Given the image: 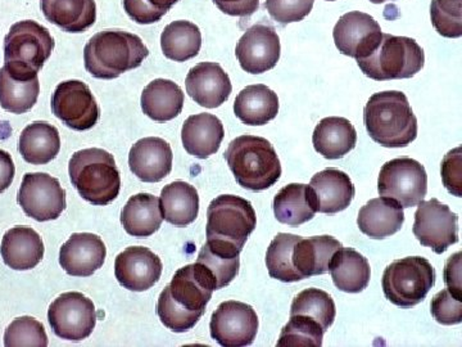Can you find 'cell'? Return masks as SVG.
Masks as SVG:
<instances>
[{
  "label": "cell",
  "instance_id": "6da1fadb",
  "mask_svg": "<svg viewBox=\"0 0 462 347\" xmlns=\"http://www.w3.org/2000/svg\"><path fill=\"white\" fill-rule=\"evenodd\" d=\"M215 287L211 277L199 264L181 267L158 297L157 315L175 333L196 327L206 313Z\"/></svg>",
  "mask_w": 462,
  "mask_h": 347
},
{
  "label": "cell",
  "instance_id": "7a4b0ae2",
  "mask_svg": "<svg viewBox=\"0 0 462 347\" xmlns=\"http://www.w3.org/2000/svg\"><path fill=\"white\" fill-rule=\"evenodd\" d=\"M364 124L374 142L385 148H403L418 138V118L402 91H380L364 108Z\"/></svg>",
  "mask_w": 462,
  "mask_h": 347
},
{
  "label": "cell",
  "instance_id": "3957f363",
  "mask_svg": "<svg viewBox=\"0 0 462 347\" xmlns=\"http://www.w3.org/2000/svg\"><path fill=\"white\" fill-rule=\"evenodd\" d=\"M148 56V48L138 35L106 30L96 33L85 45V69L96 79L112 80L141 67Z\"/></svg>",
  "mask_w": 462,
  "mask_h": 347
},
{
  "label": "cell",
  "instance_id": "277c9868",
  "mask_svg": "<svg viewBox=\"0 0 462 347\" xmlns=\"http://www.w3.org/2000/svg\"><path fill=\"white\" fill-rule=\"evenodd\" d=\"M225 160L240 187L269 190L282 176V164L272 143L263 136H240L225 152Z\"/></svg>",
  "mask_w": 462,
  "mask_h": 347
},
{
  "label": "cell",
  "instance_id": "5b68a950",
  "mask_svg": "<svg viewBox=\"0 0 462 347\" xmlns=\"http://www.w3.org/2000/svg\"><path fill=\"white\" fill-rule=\"evenodd\" d=\"M69 179L81 197L96 206H106L117 199L121 176L115 157L100 148H88L72 155Z\"/></svg>",
  "mask_w": 462,
  "mask_h": 347
},
{
  "label": "cell",
  "instance_id": "8992f818",
  "mask_svg": "<svg viewBox=\"0 0 462 347\" xmlns=\"http://www.w3.org/2000/svg\"><path fill=\"white\" fill-rule=\"evenodd\" d=\"M53 36L35 21H20L5 38V69L17 80L38 76L54 50Z\"/></svg>",
  "mask_w": 462,
  "mask_h": 347
},
{
  "label": "cell",
  "instance_id": "52a82bcc",
  "mask_svg": "<svg viewBox=\"0 0 462 347\" xmlns=\"http://www.w3.org/2000/svg\"><path fill=\"white\" fill-rule=\"evenodd\" d=\"M357 65L373 80H401L421 71L425 54L415 39L383 33L376 50L358 60Z\"/></svg>",
  "mask_w": 462,
  "mask_h": 347
},
{
  "label": "cell",
  "instance_id": "ba28073f",
  "mask_svg": "<svg viewBox=\"0 0 462 347\" xmlns=\"http://www.w3.org/2000/svg\"><path fill=\"white\" fill-rule=\"evenodd\" d=\"M436 270L427 258H400L385 267L383 292L394 305L410 309L425 300L436 285Z\"/></svg>",
  "mask_w": 462,
  "mask_h": 347
},
{
  "label": "cell",
  "instance_id": "9c48e42d",
  "mask_svg": "<svg viewBox=\"0 0 462 347\" xmlns=\"http://www.w3.org/2000/svg\"><path fill=\"white\" fill-rule=\"evenodd\" d=\"M256 225L254 206L239 196H218L207 210V239L224 240L243 249Z\"/></svg>",
  "mask_w": 462,
  "mask_h": 347
},
{
  "label": "cell",
  "instance_id": "30bf717a",
  "mask_svg": "<svg viewBox=\"0 0 462 347\" xmlns=\"http://www.w3.org/2000/svg\"><path fill=\"white\" fill-rule=\"evenodd\" d=\"M378 191L380 196L396 201L403 209L418 206L428 193V174L413 158H394L380 170Z\"/></svg>",
  "mask_w": 462,
  "mask_h": 347
},
{
  "label": "cell",
  "instance_id": "8fae6325",
  "mask_svg": "<svg viewBox=\"0 0 462 347\" xmlns=\"http://www.w3.org/2000/svg\"><path fill=\"white\" fill-rule=\"evenodd\" d=\"M48 321L60 339L83 341L96 328V306L90 298L80 292H66L51 303Z\"/></svg>",
  "mask_w": 462,
  "mask_h": 347
},
{
  "label": "cell",
  "instance_id": "7c38bea8",
  "mask_svg": "<svg viewBox=\"0 0 462 347\" xmlns=\"http://www.w3.org/2000/svg\"><path fill=\"white\" fill-rule=\"evenodd\" d=\"M17 202L33 220H56L66 210V191L48 174L29 173L23 176Z\"/></svg>",
  "mask_w": 462,
  "mask_h": 347
},
{
  "label": "cell",
  "instance_id": "4fadbf2b",
  "mask_svg": "<svg viewBox=\"0 0 462 347\" xmlns=\"http://www.w3.org/2000/svg\"><path fill=\"white\" fill-rule=\"evenodd\" d=\"M412 231L422 246L442 255L458 242V216L437 199L421 201Z\"/></svg>",
  "mask_w": 462,
  "mask_h": 347
},
{
  "label": "cell",
  "instance_id": "5bb4252c",
  "mask_svg": "<svg viewBox=\"0 0 462 347\" xmlns=\"http://www.w3.org/2000/svg\"><path fill=\"white\" fill-rule=\"evenodd\" d=\"M211 337L224 347L249 346L256 340L258 316L254 307L240 301H225L211 316Z\"/></svg>",
  "mask_w": 462,
  "mask_h": 347
},
{
  "label": "cell",
  "instance_id": "9a60e30c",
  "mask_svg": "<svg viewBox=\"0 0 462 347\" xmlns=\"http://www.w3.org/2000/svg\"><path fill=\"white\" fill-rule=\"evenodd\" d=\"M51 111L66 127L78 132L96 127L100 114L89 87L79 80L58 85L51 97Z\"/></svg>",
  "mask_w": 462,
  "mask_h": 347
},
{
  "label": "cell",
  "instance_id": "2e32d148",
  "mask_svg": "<svg viewBox=\"0 0 462 347\" xmlns=\"http://www.w3.org/2000/svg\"><path fill=\"white\" fill-rule=\"evenodd\" d=\"M282 47L278 33L273 26L256 23L243 33L236 54L245 72L260 75L270 71L281 60Z\"/></svg>",
  "mask_w": 462,
  "mask_h": 347
},
{
  "label": "cell",
  "instance_id": "e0dca14e",
  "mask_svg": "<svg viewBox=\"0 0 462 347\" xmlns=\"http://www.w3.org/2000/svg\"><path fill=\"white\" fill-rule=\"evenodd\" d=\"M382 35L375 18L358 11L343 14L333 32L340 53L356 61L370 56L378 47Z\"/></svg>",
  "mask_w": 462,
  "mask_h": 347
},
{
  "label": "cell",
  "instance_id": "ac0fdd59",
  "mask_svg": "<svg viewBox=\"0 0 462 347\" xmlns=\"http://www.w3.org/2000/svg\"><path fill=\"white\" fill-rule=\"evenodd\" d=\"M163 265L153 251L141 246L127 248L115 261V276L124 288L144 292L153 287L161 276Z\"/></svg>",
  "mask_w": 462,
  "mask_h": 347
},
{
  "label": "cell",
  "instance_id": "d6986e66",
  "mask_svg": "<svg viewBox=\"0 0 462 347\" xmlns=\"http://www.w3.org/2000/svg\"><path fill=\"white\" fill-rule=\"evenodd\" d=\"M107 249L93 233H74L60 248V264L69 276L90 277L105 264Z\"/></svg>",
  "mask_w": 462,
  "mask_h": 347
},
{
  "label": "cell",
  "instance_id": "ffe728a7",
  "mask_svg": "<svg viewBox=\"0 0 462 347\" xmlns=\"http://www.w3.org/2000/svg\"><path fill=\"white\" fill-rule=\"evenodd\" d=\"M187 93L206 108H217L229 99L233 85L229 75L218 63L202 62L188 72Z\"/></svg>",
  "mask_w": 462,
  "mask_h": 347
},
{
  "label": "cell",
  "instance_id": "44dd1931",
  "mask_svg": "<svg viewBox=\"0 0 462 347\" xmlns=\"http://www.w3.org/2000/svg\"><path fill=\"white\" fill-rule=\"evenodd\" d=\"M172 158L171 145L165 139L148 136L130 149L129 166L142 182L158 183L171 173Z\"/></svg>",
  "mask_w": 462,
  "mask_h": 347
},
{
  "label": "cell",
  "instance_id": "7402d4cb",
  "mask_svg": "<svg viewBox=\"0 0 462 347\" xmlns=\"http://www.w3.org/2000/svg\"><path fill=\"white\" fill-rule=\"evenodd\" d=\"M315 194L316 206L321 214H338L345 211L355 199V185L345 172L325 169L316 174L310 183Z\"/></svg>",
  "mask_w": 462,
  "mask_h": 347
},
{
  "label": "cell",
  "instance_id": "603a6c76",
  "mask_svg": "<svg viewBox=\"0 0 462 347\" xmlns=\"http://www.w3.org/2000/svg\"><path fill=\"white\" fill-rule=\"evenodd\" d=\"M44 243L38 231L30 227H14L3 236L0 254L14 270H32L44 258Z\"/></svg>",
  "mask_w": 462,
  "mask_h": 347
},
{
  "label": "cell",
  "instance_id": "cb8c5ba5",
  "mask_svg": "<svg viewBox=\"0 0 462 347\" xmlns=\"http://www.w3.org/2000/svg\"><path fill=\"white\" fill-rule=\"evenodd\" d=\"M225 130L220 118L211 114L189 116L182 125L181 141L191 156L206 160L220 149Z\"/></svg>",
  "mask_w": 462,
  "mask_h": 347
},
{
  "label": "cell",
  "instance_id": "d4e9b609",
  "mask_svg": "<svg viewBox=\"0 0 462 347\" xmlns=\"http://www.w3.org/2000/svg\"><path fill=\"white\" fill-rule=\"evenodd\" d=\"M403 223V207L387 197L370 200L358 212V228L365 236L372 239H384L394 236L401 230Z\"/></svg>",
  "mask_w": 462,
  "mask_h": 347
},
{
  "label": "cell",
  "instance_id": "484cf974",
  "mask_svg": "<svg viewBox=\"0 0 462 347\" xmlns=\"http://www.w3.org/2000/svg\"><path fill=\"white\" fill-rule=\"evenodd\" d=\"M312 143L319 155L328 160H339L357 145V132L345 117L322 118L312 134Z\"/></svg>",
  "mask_w": 462,
  "mask_h": 347
},
{
  "label": "cell",
  "instance_id": "4316f807",
  "mask_svg": "<svg viewBox=\"0 0 462 347\" xmlns=\"http://www.w3.org/2000/svg\"><path fill=\"white\" fill-rule=\"evenodd\" d=\"M240 252L242 249L218 239H207L206 245L200 249L197 264L209 274L215 291L226 287L238 276Z\"/></svg>",
  "mask_w": 462,
  "mask_h": 347
},
{
  "label": "cell",
  "instance_id": "83f0119b",
  "mask_svg": "<svg viewBox=\"0 0 462 347\" xmlns=\"http://www.w3.org/2000/svg\"><path fill=\"white\" fill-rule=\"evenodd\" d=\"M342 248V243L331 236L300 239L294 246L291 260L303 279L311 278L329 272L331 258Z\"/></svg>",
  "mask_w": 462,
  "mask_h": 347
},
{
  "label": "cell",
  "instance_id": "f1b7e54d",
  "mask_svg": "<svg viewBox=\"0 0 462 347\" xmlns=\"http://www.w3.org/2000/svg\"><path fill=\"white\" fill-rule=\"evenodd\" d=\"M273 207L279 223L289 227H300L312 220L318 212L311 187L297 183L285 185L273 199Z\"/></svg>",
  "mask_w": 462,
  "mask_h": 347
},
{
  "label": "cell",
  "instance_id": "f546056e",
  "mask_svg": "<svg viewBox=\"0 0 462 347\" xmlns=\"http://www.w3.org/2000/svg\"><path fill=\"white\" fill-rule=\"evenodd\" d=\"M234 114L243 124L263 127L279 114L278 94L263 84L249 85L236 97Z\"/></svg>",
  "mask_w": 462,
  "mask_h": 347
},
{
  "label": "cell",
  "instance_id": "4dcf8cb0",
  "mask_svg": "<svg viewBox=\"0 0 462 347\" xmlns=\"http://www.w3.org/2000/svg\"><path fill=\"white\" fill-rule=\"evenodd\" d=\"M42 11L50 23L63 32H87L97 21L94 0H42Z\"/></svg>",
  "mask_w": 462,
  "mask_h": 347
},
{
  "label": "cell",
  "instance_id": "1f68e13d",
  "mask_svg": "<svg viewBox=\"0 0 462 347\" xmlns=\"http://www.w3.org/2000/svg\"><path fill=\"white\" fill-rule=\"evenodd\" d=\"M329 272L336 287L346 294H360L372 278L369 261L354 249H339L331 258Z\"/></svg>",
  "mask_w": 462,
  "mask_h": 347
},
{
  "label": "cell",
  "instance_id": "d6a6232c",
  "mask_svg": "<svg viewBox=\"0 0 462 347\" xmlns=\"http://www.w3.org/2000/svg\"><path fill=\"white\" fill-rule=\"evenodd\" d=\"M18 151L32 165H47L60 151V138L57 127L47 121L27 125L20 136Z\"/></svg>",
  "mask_w": 462,
  "mask_h": 347
},
{
  "label": "cell",
  "instance_id": "836d02e7",
  "mask_svg": "<svg viewBox=\"0 0 462 347\" xmlns=\"http://www.w3.org/2000/svg\"><path fill=\"white\" fill-rule=\"evenodd\" d=\"M160 199L149 193H139L127 201L121 212V224L130 236L147 239L162 225Z\"/></svg>",
  "mask_w": 462,
  "mask_h": 347
},
{
  "label": "cell",
  "instance_id": "e575fe53",
  "mask_svg": "<svg viewBox=\"0 0 462 347\" xmlns=\"http://www.w3.org/2000/svg\"><path fill=\"white\" fill-rule=\"evenodd\" d=\"M184 108V93L178 84L167 79H156L142 93V109L158 123L173 120Z\"/></svg>",
  "mask_w": 462,
  "mask_h": 347
},
{
  "label": "cell",
  "instance_id": "d590c367",
  "mask_svg": "<svg viewBox=\"0 0 462 347\" xmlns=\"http://www.w3.org/2000/svg\"><path fill=\"white\" fill-rule=\"evenodd\" d=\"M160 206L167 223L188 227L199 218V192L189 183L173 182L161 192Z\"/></svg>",
  "mask_w": 462,
  "mask_h": 347
},
{
  "label": "cell",
  "instance_id": "8d00e7d4",
  "mask_svg": "<svg viewBox=\"0 0 462 347\" xmlns=\"http://www.w3.org/2000/svg\"><path fill=\"white\" fill-rule=\"evenodd\" d=\"M202 33L190 21H173L161 35V48L169 60L185 62L199 54Z\"/></svg>",
  "mask_w": 462,
  "mask_h": 347
},
{
  "label": "cell",
  "instance_id": "74e56055",
  "mask_svg": "<svg viewBox=\"0 0 462 347\" xmlns=\"http://www.w3.org/2000/svg\"><path fill=\"white\" fill-rule=\"evenodd\" d=\"M41 93L39 78L17 80L8 74L5 66L0 69V106L11 114H26L38 102Z\"/></svg>",
  "mask_w": 462,
  "mask_h": 347
},
{
  "label": "cell",
  "instance_id": "f35d334b",
  "mask_svg": "<svg viewBox=\"0 0 462 347\" xmlns=\"http://www.w3.org/2000/svg\"><path fill=\"white\" fill-rule=\"evenodd\" d=\"M302 237L291 233H279L270 243L266 254L267 270L273 279L284 283L302 281V276L294 267L291 255L298 240Z\"/></svg>",
  "mask_w": 462,
  "mask_h": 347
},
{
  "label": "cell",
  "instance_id": "ab89813d",
  "mask_svg": "<svg viewBox=\"0 0 462 347\" xmlns=\"http://www.w3.org/2000/svg\"><path fill=\"white\" fill-rule=\"evenodd\" d=\"M306 315L315 319L327 332L336 321L337 307L333 297L319 288H307L294 297L291 315Z\"/></svg>",
  "mask_w": 462,
  "mask_h": 347
},
{
  "label": "cell",
  "instance_id": "60d3db41",
  "mask_svg": "<svg viewBox=\"0 0 462 347\" xmlns=\"http://www.w3.org/2000/svg\"><path fill=\"white\" fill-rule=\"evenodd\" d=\"M324 333L325 331L315 319L306 315H291L276 346L321 347Z\"/></svg>",
  "mask_w": 462,
  "mask_h": 347
},
{
  "label": "cell",
  "instance_id": "b9f144b4",
  "mask_svg": "<svg viewBox=\"0 0 462 347\" xmlns=\"http://www.w3.org/2000/svg\"><path fill=\"white\" fill-rule=\"evenodd\" d=\"M7 347H47L48 336L44 325L32 316L14 319L5 332Z\"/></svg>",
  "mask_w": 462,
  "mask_h": 347
},
{
  "label": "cell",
  "instance_id": "7bdbcfd3",
  "mask_svg": "<svg viewBox=\"0 0 462 347\" xmlns=\"http://www.w3.org/2000/svg\"><path fill=\"white\" fill-rule=\"evenodd\" d=\"M430 17L439 35L448 39L462 35V0H431Z\"/></svg>",
  "mask_w": 462,
  "mask_h": 347
},
{
  "label": "cell",
  "instance_id": "ee69618b",
  "mask_svg": "<svg viewBox=\"0 0 462 347\" xmlns=\"http://www.w3.org/2000/svg\"><path fill=\"white\" fill-rule=\"evenodd\" d=\"M179 0H124L127 16L139 25L158 23Z\"/></svg>",
  "mask_w": 462,
  "mask_h": 347
},
{
  "label": "cell",
  "instance_id": "f6af8a7d",
  "mask_svg": "<svg viewBox=\"0 0 462 347\" xmlns=\"http://www.w3.org/2000/svg\"><path fill=\"white\" fill-rule=\"evenodd\" d=\"M315 0H266L264 7L281 25L300 23L311 14Z\"/></svg>",
  "mask_w": 462,
  "mask_h": 347
},
{
  "label": "cell",
  "instance_id": "bcb514c9",
  "mask_svg": "<svg viewBox=\"0 0 462 347\" xmlns=\"http://www.w3.org/2000/svg\"><path fill=\"white\" fill-rule=\"evenodd\" d=\"M430 312L439 324H460L462 322V297L452 294L448 288L442 289L431 300Z\"/></svg>",
  "mask_w": 462,
  "mask_h": 347
},
{
  "label": "cell",
  "instance_id": "7dc6e473",
  "mask_svg": "<svg viewBox=\"0 0 462 347\" xmlns=\"http://www.w3.org/2000/svg\"><path fill=\"white\" fill-rule=\"evenodd\" d=\"M461 147L448 152L442 163V178L447 190L456 197H461Z\"/></svg>",
  "mask_w": 462,
  "mask_h": 347
},
{
  "label": "cell",
  "instance_id": "c3c4849f",
  "mask_svg": "<svg viewBox=\"0 0 462 347\" xmlns=\"http://www.w3.org/2000/svg\"><path fill=\"white\" fill-rule=\"evenodd\" d=\"M216 7L233 17H251L260 7V0H212Z\"/></svg>",
  "mask_w": 462,
  "mask_h": 347
},
{
  "label": "cell",
  "instance_id": "681fc988",
  "mask_svg": "<svg viewBox=\"0 0 462 347\" xmlns=\"http://www.w3.org/2000/svg\"><path fill=\"white\" fill-rule=\"evenodd\" d=\"M445 282L447 288L452 294L462 297L461 291V252H457L454 257L448 258L445 269Z\"/></svg>",
  "mask_w": 462,
  "mask_h": 347
},
{
  "label": "cell",
  "instance_id": "f907efd6",
  "mask_svg": "<svg viewBox=\"0 0 462 347\" xmlns=\"http://www.w3.org/2000/svg\"><path fill=\"white\" fill-rule=\"evenodd\" d=\"M16 175V167L8 152L0 149V193L8 190Z\"/></svg>",
  "mask_w": 462,
  "mask_h": 347
},
{
  "label": "cell",
  "instance_id": "816d5d0a",
  "mask_svg": "<svg viewBox=\"0 0 462 347\" xmlns=\"http://www.w3.org/2000/svg\"><path fill=\"white\" fill-rule=\"evenodd\" d=\"M370 2L374 5H382V3L389 2V0H370ZM391 2H394V0H391Z\"/></svg>",
  "mask_w": 462,
  "mask_h": 347
},
{
  "label": "cell",
  "instance_id": "f5cc1de1",
  "mask_svg": "<svg viewBox=\"0 0 462 347\" xmlns=\"http://www.w3.org/2000/svg\"><path fill=\"white\" fill-rule=\"evenodd\" d=\"M328 2H334V0H328Z\"/></svg>",
  "mask_w": 462,
  "mask_h": 347
}]
</instances>
